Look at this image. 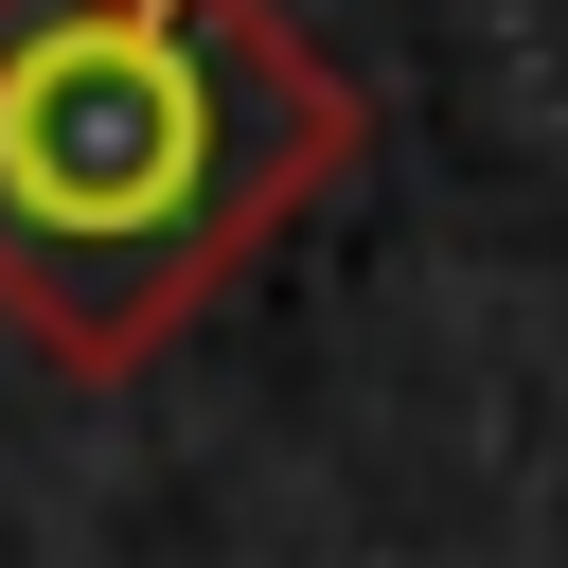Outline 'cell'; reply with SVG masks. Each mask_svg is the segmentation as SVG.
<instances>
[{
    "label": "cell",
    "instance_id": "obj_1",
    "mask_svg": "<svg viewBox=\"0 0 568 568\" xmlns=\"http://www.w3.org/2000/svg\"><path fill=\"white\" fill-rule=\"evenodd\" d=\"M373 106L284 0H0V320L142 373L337 178Z\"/></svg>",
    "mask_w": 568,
    "mask_h": 568
}]
</instances>
